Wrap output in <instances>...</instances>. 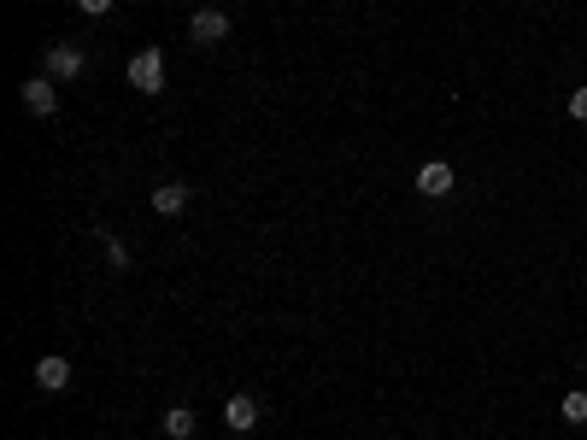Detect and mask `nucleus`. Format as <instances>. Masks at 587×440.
Returning <instances> with one entry per match:
<instances>
[{
  "label": "nucleus",
  "instance_id": "f257e3e1",
  "mask_svg": "<svg viewBox=\"0 0 587 440\" xmlns=\"http://www.w3.org/2000/svg\"><path fill=\"white\" fill-rule=\"evenodd\" d=\"M129 88H136V94H165V53H159V47L129 53Z\"/></svg>",
  "mask_w": 587,
  "mask_h": 440
},
{
  "label": "nucleus",
  "instance_id": "f03ea898",
  "mask_svg": "<svg viewBox=\"0 0 587 440\" xmlns=\"http://www.w3.org/2000/svg\"><path fill=\"white\" fill-rule=\"evenodd\" d=\"M188 42H194V47H224V42H229V12L200 6V12L188 18Z\"/></svg>",
  "mask_w": 587,
  "mask_h": 440
},
{
  "label": "nucleus",
  "instance_id": "7ed1b4c3",
  "mask_svg": "<svg viewBox=\"0 0 587 440\" xmlns=\"http://www.w3.org/2000/svg\"><path fill=\"white\" fill-rule=\"evenodd\" d=\"M18 100H24V112H36V118H54L59 112V88H54V77H29V83H18Z\"/></svg>",
  "mask_w": 587,
  "mask_h": 440
},
{
  "label": "nucleus",
  "instance_id": "20e7f679",
  "mask_svg": "<svg viewBox=\"0 0 587 440\" xmlns=\"http://www.w3.org/2000/svg\"><path fill=\"white\" fill-rule=\"evenodd\" d=\"M83 65H88V53H83L77 42H54V47H47V77H54V83L83 77Z\"/></svg>",
  "mask_w": 587,
  "mask_h": 440
},
{
  "label": "nucleus",
  "instance_id": "39448f33",
  "mask_svg": "<svg viewBox=\"0 0 587 440\" xmlns=\"http://www.w3.org/2000/svg\"><path fill=\"white\" fill-rule=\"evenodd\" d=\"M452 188H459V171H452L447 159H429V165H418V194L441 200V194H452Z\"/></svg>",
  "mask_w": 587,
  "mask_h": 440
},
{
  "label": "nucleus",
  "instance_id": "423d86ee",
  "mask_svg": "<svg viewBox=\"0 0 587 440\" xmlns=\"http://www.w3.org/2000/svg\"><path fill=\"white\" fill-rule=\"evenodd\" d=\"M36 387H42V394H65L70 387V358H59V353L36 358Z\"/></svg>",
  "mask_w": 587,
  "mask_h": 440
},
{
  "label": "nucleus",
  "instance_id": "0eeeda50",
  "mask_svg": "<svg viewBox=\"0 0 587 440\" xmlns=\"http://www.w3.org/2000/svg\"><path fill=\"white\" fill-rule=\"evenodd\" d=\"M252 423H259V399H252V394H229V399H224V428L247 435Z\"/></svg>",
  "mask_w": 587,
  "mask_h": 440
},
{
  "label": "nucleus",
  "instance_id": "6e6552de",
  "mask_svg": "<svg viewBox=\"0 0 587 440\" xmlns=\"http://www.w3.org/2000/svg\"><path fill=\"white\" fill-rule=\"evenodd\" d=\"M159 428H165V440H194L200 417H194V405H170V411L159 417Z\"/></svg>",
  "mask_w": 587,
  "mask_h": 440
},
{
  "label": "nucleus",
  "instance_id": "1a4fd4ad",
  "mask_svg": "<svg viewBox=\"0 0 587 440\" xmlns=\"http://www.w3.org/2000/svg\"><path fill=\"white\" fill-rule=\"evenodd\" d=\"M153 212L159 217H182L188 212V183H159L153 188Z\"/></svg>",
  "mask_w": 587,
  "mask_h": 440
},
{
  "label": "nucleus",
  "instance_id": "9d476101",
  "mask_svg": "<svg viewBox=\"0 0 587 440\" xmlns=\"http://www.w3.org/2000/svg\"><path fill=\"white\" fill-rule=\"evenodd\" d=\"M558 417H564V423H570V428H582V423H587V394H582V387H570V394H564Z\"/></svg>",
  "mask_w": 587,
  "mask_h": 440
},
{
  "label": "nucleus",
  "instance_id": "9b49d317",
  "mask_svg": "<svg viewBox=\"0 0 587 440\" xmlns=\"http://www.w3.org/2000/svg\"><path fill=\"white\" fill-rule=\"evenodd\" d=\"M100 247H106V265H112V270H129V247L124 241H112V235L100 229Z\"/></svg>",
  "mask_w": 587,
  "mask_h": 440
},
{
  "label": "nucleus",
  "instance_id": "f8f14e48",
  "mask_svg": "<svg viewBox=\"0 0 587 440\" xmlns=\"http://www.w3.org/2000/svg\"><path fill=\"white\" fill-rule=\"evenodd\" d=\"M570 118H575V124H587V83L570 88Z\"/></svg>",
  "mask_w": 587,
  "mask_h": 440
},
{
  "label": "nucleus",
  "instance_id": "ddd939ff",
  "mask_svg": "<svg viewBox=\"0 0 587 440\" xmlns=\"http://www.w3.org/2000/svg\"><path fill=\"white\" fill-rule=\"evenodd\" d=\"M77 12H83V18H106V12H112V0H77Z\"/></svg>",
  "mask_w": 587,
  "mask_h": 440
}]
</instances>
